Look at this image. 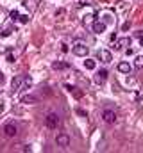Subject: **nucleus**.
Masks as SVG:
<instances>
[{
  "label": "nucleus",
  "mask_w": 143,
  "mask_h": 153,
  "mask_svg": "<svg viewBox=\"0 0 143 153\" xmlns=\"http://www.w3.org/2000/svg\"><path fill=\"white\" fill-rule=\"evenodd\" d=\"M45 125H47V128H57L59 126V116L57 114H47V118H45Z\"/></svg>",
  "instance_id": "nucleus-1"
},
{
  "label": "nucleus",
  "mask_w": 143,
  "mask_h": 153,
  "mask_svg": "<svg viewBox=\"0 0 143 153\" xmlns=\"http://www.w3.org/2000/svg\"><path fill=\"white\" fill-rule=\"evenodd\" d=\"M73 53H75L77 57H86V55L90 53V48H88L86 45H82V43H77V45L73 46Z\"/></svg>",
  "instance_id": "nucleus-2"
},
{
  "label": "nucleus",
  "mask_w": 143,
  "mask_h": 153,
  "mask_svg": "<svg viewBox=\"0 0 143 153\" xmlns=\"http://www.w3.org/2000/svg\"><path fill=\"white\" fill-rule=\"evenodd\" d=\"M102 119H104L106 123H114V121H116V112H114L113 109H104Z\"/></svg>",
  "instance_id": "nucleus-3"
},
{
  "label": "nucleus",
  "mask_w": 143,
  "mask_h": 153,
  "mask_svg": "<svg viewBox=\"0 0 143 153\" xmlns=\"http://www.w3.org/2000/svg\"><path fill=\"white\" fill-rule=\"evenodd\" d=\"M4 133H6L7 137H14V135L18 133V126H16V123H7V125L4 126Z\"/></svg>",
  "instance_id": "nucleus-4"
},
{
  "label": "nucleus",
  "mask_w": 143,
  "mask_h": 153,
  "mask_svg": "<svg viewBox=\"0 0 143 153\" xmlns=\"http://www.w3.org/2000/svg\"><path fill=\"white\" fill-rule=\"evenodd\" d=\"M97 57H98V61H102V62H111V59H113V55H111L109 50H98Z\"/></svg>",
  "instance_id": "nucleus-5"
},
{
  "label": "nucleus",
  "mask_w": 143,
  "mask_h": 153,
  "mask_svg": "<svg viewBox=\"0 0 143 153\" xmlns=\"http://www.w3.org/2000/svg\"><path fill=\"white\" fill-rule=\"evenodd\" d=\"M129 45H131V38H122V39L116 41L114 48H116V50H122V48H127Z\"/></svg>",
  "instance_id": "nucleus-6"
},
{
  "label": "nucleus",
  "mask_w": 143,
  "mask_h": 153,
  "mask_svg": "<svg viewBox=\"0 0 143 153\" xmlns=\"http://www.w3.org/2000/svg\"><path fill=\"white\" fill-rule=\"evenodd\" d=\"M56 141H57V144H59V146H63V148H66V146L70 144V137H68L66 133H59Z\"/></svg>",
  "instance_id": "nucleus-7"
},
{
  "label": "nucleus",
  "mask_w": 143,
  "mask_h": 153,
  "mask_svg": "<svg viewBox=\"0 0 143 153\" xmlns=\"http://www.w3.org/2000/svg\"><path fill=\"white\" fill-rule=\"evenodd\" d=\"M21 80H23L21 77H14V78L11 80V91H18L21 87Z\"/></svg>",
  "instance_id": "nucleus-8"
},
{
  "label": "nucleus",
  "mask_w": 143,
  "mask_h": 153,
  "mask_svg": "<svg viewBox=\"0 0 143 153\" xmlns=\"http://www.w3.org/2000/svg\"><path fill=\"white\" fill-rule=\"evenodd\" d=\"M106 78H107V71H106V70H98L95 82H97V84H104V82H106Z\"/></svg>",
  "instance_id": "nucleus-9"
},
{
  "label": "nucleus",
  "mask_w": 143,
  "mask_h": 153,
  "mask_svg": "<svg viewBox=\"0 0 143 153\" xmlns=\"http://www.w3.org/2000/svg\"><path fill=\"white\" fill-rule=\"evenodd\" d=\"M68 68V62H64V61H56V62H52V70H66Z\"/></svg>",
  "instance_id": "nucleus-10"
},
{
  "label": "nucleus",
  "mask_w": 143,
  "mask_h": 153,
  "mask_svg": "<svg viewBox=\"0 0 143 153\" xmlns=\"http://www.w3.org/2000/svg\"><path fill=\"white\" fill-rule=\"evenodd\" d=\"M93 30L97 32V34L104 32L106 30V23H104V21H93Z\"/></svg>",
  "instance_id": "nucleus-11"
},
{
  "label": "nucleus",
  "mask_w": 143,
  "mask_h": 153,
  "mask_svg": "<svg viewBox=\"0 0 143 153\" xmlns=\"http://www.w3.org/2000/svg\"><path fill=\"white\" fill-rule=\"evenodd\" d=\"M20 102L21 103H36V102H38V98L32 96V94H23V96L20 98Z\"/></svg>",
  "instance_id": "nucleus-12"
},
{
  "label": "nucleus",
  "mask_w": 143,
  "mask_h": 153,
  "mask_svg": "<svg viewBox=\"0 0 143 153\" xmlns=\"http://www.w3.org/2000/svg\"><path fill=\"white\" fill-rule=\"evenodd\" d=\"M118 71H120V73H129V71H131V64L125 62V61H122L120 64H118Z\"/></svg>",
  "instance_id": "nucleus-13"
},
{
  "label": "nucleus",
  "mask_w": 143,
  "mask_h": 153,
  "mask_svg": "<svg viewBox=\"0 0 143 153\" xmlns=\"http://www.w3.org/2000/svg\"><path fill=\"white\" fill-rule=\"evenodd\" d=\"M31 85H32V78L29 77V75H25L23 80H21V89H29Z\"/></svg>",
  "instance_id": "nucleus-14"
},
{
  "label": "nucleus",
  "mask_w": 143,
  "mask_h": 153,
  "mask_svg": "<svg viewBox=\"0 0 143 153\" xmlns=\"http://www.w3.org/2000/svg\"><path fill=\"white\" fill-rule=\"evenodd\" d=\"M97 16H98L97 13H93V14H86V16H84V20H82V23H84V25H91V21L95 20Z\"/></svg>",
  "instance_id": "nucleus-15"
},
{
  "label": "nucleus",
  "mask_w": 143,
  "mask_h": 153,
  "mask_svg": "<svg viewBox=\"0 0 143 153\" xmlns=\"http://www.w3.org/2000/svg\"><path fill=\"white\" fill-rule=\"evenodd\" d=\"M104 23H113V13H104Z\"/></svg>",
  "instance_id": "nucleus-16"
},
{
  "label": "nucleus",
  "mask_w": 143,
  "mask_h": 153,
  "mask_svg": "<svg viewBox=\"0 0 143 153\" xmlns=\"http://www.w3.org/2000/svg\"><path fill=\"white\" fill-rule=\"evenodd\" d=\"M84 66H86V70H95V61L88 59V61H84Z\"/></svg>",
  "instance_id": "nucleus-17"
},
{
  "label": "nucleus",
  "mask_w": 143,
  "mask_h": 153,
  "mask_svg": "<svg viewBox=\"0 0 143 153\" xmlns=\"http://www.w3.org/2000/svg\"><path fill=\"white\" fill-rule=\"evenodd\" d=\"M134 66H136V68H143V55H138V57L134 59Z\"/></svg>",
  "instance_id": "nucleus-18"
},
{
  "label": "nucleus",
  "mask_w": 143,
  "mask_h": 153,
  "mask_svg": "<svg viewBox=\"0 0 143 153\" xmlns=\"http://www.w3.org/2000/svg\"><path fill=\"white\" fill-rule=\"evenodd\" d=\"M70 93L73 94V96H75V98H82V91H79V89H77L75 85H73V89H72Z\"/></svg>",
  "instance_id": "nucleus-19"
},
{
  "label": "nucleus",
  "mask_w": 143,
  "mask_h": 153,
  "mask_svg": "<svg viewBox=\"0 0 143 153\" xmlns=\"http://www.w3.org/2000/svg\"><path fill=\"white\" fill-rule=\"evenodd\" d=\"M18 20H20L21 23H27V21H29V16H27V14H20V16H18Z\"/></svg>",
  "instance_id": "nucleus-20"
},
{
  "label": "nucleus",
  "mask_w": 143,
  "mask_h": 153,
  "mask_svg": "<svg viewBox=\"0 0 143 153\" xmlns=\"http://www.w3.org/2000/svg\"><path fill=\"white\" fill-rule=\"evenodd\" d=\"M77 114H79V116H82V118H86V116H88V112H86L84 109H77Z\"/></svg>",
  "instance_id": "nucleus-21"
},
{
  "label": "nucleus",
  "mask_w": 143,
  "mask_h": 153,
  "mask_svg": "<svg viewBox=\"0 0 143 153\" xmlns=\"http://www.w3.org/2000/svg\"><path fill=\"white\" fill-rule=\"evenodd\" d=\"M9 16L13 18V20H16V18H18V11H11V13H9Z\"/></svg>",
  "instance_id": "nucleus-22"
},
{
  "label": "nucleus",
  "mask_w": 143,
  "mask_h": 153,
  "mask_svg": "<svg viewBox=\"0 0 143 153\" xmlns=\"http://www.w3.org/2000/svg\"><path fill=\"white\" fill-rule=\"evenodd\" d=\"M7 62H14V57H13L11 53H7Z\"/></svg>",
  "instance_id": "nucleus-23"
},
{
  "label": "nucleus",
  "mask_w": 143,
  "mask_h": 153,
  "mask_svg": "<svg viewBox=\"0 0 143 153\" xmlns=\"http://www.w3.org/2000/svg\"><path fill=\"white\" fill-rule=\"evenodd\" d=\"M134 98H136V100H141L143 94H141V93H136V94H134Z\"/></svg>",
  "instance_id": "nucleus-24"
},
{
  "label": "nucleus",
  "mask_w": 143,
  "mask_h": 153,
  "mask_svg": "<svg viewBox=\"0 0 143 153\" xmlns=\"http://www.w3.org/2000/svg\"><path fill=\"white\" fill-rule=\"evenodd\" d=\"M9 34H11V30H4V32H2V36H4V38H7Z\"/></svg>",
  "instance_id": "nucleus-25"
},
{
  "label": "nucleus",
  "mask_w": 143,
  "mask_h": 153,
  "mask_svg": "<svg viewBox=\"0 0 143 153\" xmlns=\"http://www.w3.org/2000/svg\"><path fill=\"white\" fill-rule=\"evenodd\" d=\"M136 36H138V38H143V30H140V32H136Z\"/></svg>",
  "instance_id": "nucleus-26"
},
{
  "label": "nucleus",
  "mask_w": 143,
  "mask_h": 153,
  "mask_svg": "<svg viewBox=\"0 0 143 153\" xmlns=\"http://www.w3.org/2000/svg\"><path fill=\"white\" fill-rule=\"evenodd\" d=\"M0 112H4V103H0Z\"/></svg>",
  "instance_id": "nucleus-27"
},
{
  "label": "nucleus",
  "mask_w": 143,
  "mask_h": 153,
  "mask_svg": "<svg viewBox=\"0 0 143 153\" xmlns=\"http://www.w3.org/2000/svg\"><path fill=\"white\" fill-rule=\"evenodd\" d=\"M0 82H4V75H2V71H0Z\"/></svg>",
  "instance_id": "nucleus-28"
},
{
  "label": "nucleus",
  "mask_w": 143,
  "mask_h": 153,
  "mask_svg": "<svg viewBox=\"0 0 143 153\" xmlns=\"http://www.w3.org/2000/svg\"><path fill=\"white\" fill-rule=\"evenodd\" d=\"M140 45H141V46H143V38H140Z\"/></svg>",
  "instance_id": "nucleus-29"
}]
</instances>
